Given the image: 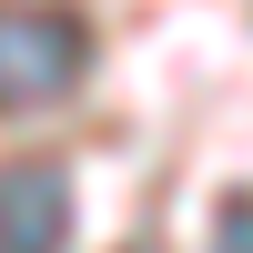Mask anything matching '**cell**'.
I'll list each match as a JSON object with an SVG mask.
<instances>
[{
	"mask_svg": "<svg viewBox=\"0 0 253 253\" xmlns=\"http://www.w3.org/2000/svg\"><path fill=\"white\" fill-rule=\"evenodd\" d=\"M61 213H71V203H61V172H51V162H10V172H0V233H10L20 253L61 243Z\"/></svg>",
	"mask_w": 253,
	"mask_h": 253,
	"instance_id": "7a4b0ae2",
	"label": "cell"
},
{
	"mask_svg": "<svg viewBox=\"0 0 253 253\" xmlns=\"http://www.w3.org/2000/svg\"><path fill=\"white\" fill-rule=\"evenodd\" d=\"M71 71H81V20L51 10V0H10L0 10V91H10V112L61 101Z\"/></svg>",
	"mask_w": 253,
	"mask_h": 253,
	"instance_id": "6da1fadb",
	"label": "cell"
},
{
	"mask_svg": "<svg viewBox=\"0 0 253 253\" xmlns=\"http://www.w3.org/2000/svg\"><path fill=\"white\" fill-rule=\"evenodd\" d=\"M223 243H253V193H233V203H223Z\"/></svg>",
	"mask_w": 253,
	"mask_h": 253,
	"instance_id": "3957f363",
	"label": "cell"
}]
</instances>
